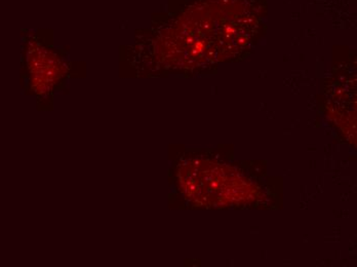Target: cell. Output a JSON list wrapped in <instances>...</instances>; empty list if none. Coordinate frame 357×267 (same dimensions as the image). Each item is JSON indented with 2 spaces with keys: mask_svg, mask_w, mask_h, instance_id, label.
<instances>
[{
  "mask_svg": "<svg viewBox=\"0 0 357 267\" xmlns=\"http://www.w3.org/2000/svg\"><path fill=\"white\" fill-rule=\"evenodd\" d=\"M30 69L37 92H49L62 77L63 65L58 57L45 47H36L29 57Z\"/></svg>",
  "mask_w": 357,
  "mask_h": 267,
  "instance_id": "obj_2",
  "label": "cell"
},
{
  "mask_svg": "<svg viewBox=\"0 0 357 267\" xmlns=\"http://www.w3.org/2000/svg\"><path fill=\"white\" fill-rule=\"evenodd\" d=\"M188 199L208 207H225L249 199L252 188L229 167L212 162H190L180 172Z\"/></svg>",
  "mask_w": 357,
  "mask_h": 267,
  "instance_id": "obj_1",
  "label": "cell"
}]
</instances>
